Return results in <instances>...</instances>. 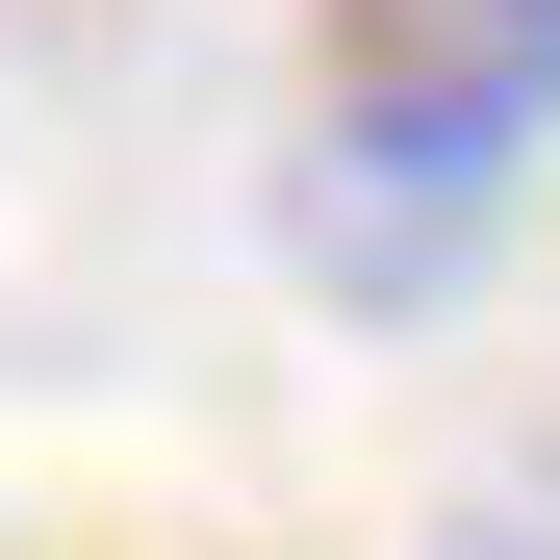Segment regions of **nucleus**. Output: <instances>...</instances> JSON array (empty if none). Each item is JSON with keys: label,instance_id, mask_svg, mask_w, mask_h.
<instances>
[{"label": "nucleus", "instance_id": "obj_1", "mask_svg": "<svg viewBox=\"0 0 560 560\" xmlns=\"http://www.w3.org/2000/svg\"><path fill=\"white\" fill-rule=\"evenodd\" d=\"M331 178H408V205H485L510 153H560V0H331Z\"/></svg>", "mask_w": 560, "mask_h": 560}, {"label": "nucleus", "instance_id": "obj_2", "mask_svg": "<svg viewBox=\"0 0 560 560\" xmlns=\"http://www.w3.org/2000/svg\"><path fill=\"white\" fill-rule=\"evenodd\" d=\"M433 560H560V458H485V485L433 510Z\"/></svg>", "mask_w": 560, "mask_h": 560}]
</instances>
